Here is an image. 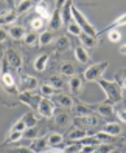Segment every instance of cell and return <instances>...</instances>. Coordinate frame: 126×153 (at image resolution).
Segmentation results:
<instances>
[{
  "label": "cell",
  "mask_w": 126,
  "mask_h": 153,
  "mask_svg": "<svg viewBox=\"0 0 126 153\" xmlns=\"http://www.w3.org/2000/svg\"><path fill=\"white\" fill-rule=\"evenodd\" d=\"M97 84L101 87V90L106 93V99L104 102L106 104H111V105H115L121 102L123 99V88L115 82V80H106V79H98Z\"/></svg>",
  "instance_id": "6da1fadb"
},
{
  "label": "cell",
  "mask_w": 126,
  "mask_h": 153,
  "mask_svg": "<svg viewBox=\"0 0 126 153\" xmlns=\"http://www.w3.org/2000/svg\"><path fill=\"white\" fill-rule=\"evenodd\" d=\"M72 17H73V20L79 25V28L83 30V33H86L89 36H94V37H98V31L95 30V26L86 19V16L81 13L75 5L72 6Z\"/></svg>",
  "instance_id": "7a4b0ae2"
},
{
  "label": "cell",
  "mask_w": 126,
  "mask_h": 153,
  "mask_svg": "<svg viewBox=\"0 0 126 153\" xmlns=\"http://www.w3.org/2000/svg\"><path fill=\"white\" fill-rule=\"evenodd\" d=\"M107 67H109V62L107 60H103V62H98V64H94L91 65L86 71H84V80L86 82H97L98 79H101L103 74H104V71L107 70Z\"/></svg>",
  "instance_id": "3957f363"
},
{
  "label": "cell",
  "mask_w": 126,
  "mask_h": 153,
  "mask_svg": "<svg viewBox=\"0 0 126 153\" xmlns=\"http://www.w3.org/2000/svg\"><path fill=\"white\" fill-rule=\"evenodd\" d=\"M3 59L6 60L8 67H10L11 70H19V68H22V65H23V57H22V54H20L17 50H14V48H8V50L5 51V54H3Z\"/></svg>",
  "instance_id": "277c9868"
},
{
  "label": "cell",
  "mask_w": 126,
  "mask_h": 153,
  "mask_svg": "<svg viewBox=\"0 0 126 153\" xmlns=\"http://www.w3.org/2000/svg\"><path fill=\"white\" fill-rule=\"evenodd\" d=\"M17 99H19L20 104H25V105L31 107L33 110H38L39 102L42 99V94L36 93V91H20L19 96H17Z\"/></svg>",
  "instance_id": "5b68a950"
},
{
  "label": "cell",
  "mask_w": 126,
  "mask_h": 153,
  "mask_svg": "<svg viewBox=\"0 0 126 153\" xmlns=\"http://www.w3.org/2000/svg\"><path fill=\"white\" fill-rule=\"evenodd\" d=\"M55 108H56V104L53 102V99L50 97H42L41 102H39V107H38V111L42 118H53L55 116Z\"/></svg>",
  "instance_id": "8992f818"
},
{
  "label": "cell",
  "mask_w": 126,
  "mask_h": 153,
  "mask_svg": "<svg viewBox=\"0 0 126 153\" xmlns=\"http://www.w3.org/2000/svg\"><path fill=\"white\" fill-rule=\"evenodd\" d=\"M100 122V116L98 114H87V116H75L73 118V124L75 127H81V128H91Z\"/></svg>",
  "instance_id": "52a82bcc"
},
{
  "label": "cell",
  "mask_w": 126,
  "mask_h": 153,
  "mask_svg": "<svg viewBox=\"0 0 126 153\" xmlns=\"http://www.w3.org/2000/svg\"><path fill=\"white\" fill-rule=\"evenodd\" d=\"M39 87V80L31 74L20 76V91H34Z\"/></svg>",
  "instance_id": "ba28073f"
},
{
  "label": "cell",
  "mask_w": 126,
  "mask_h": 153,
  "mask_svg": "<svg viewBox=\"0 0 126 153\" xmlns=\"http://www.w3.org/2000/svg\"><path fill=\"white\" fill-rule=\"evenodd\" d=\"M48 138L47 136H41V138H36L31 141L30 144V149L33 153H45L48 150Z\"/></svg>",
  "instance_id": "9c48e42d"
},
{
  "label": "cell",
  "mask_w": 126,
  "mask_h": 153,
  "mask_svg": "<svg viewBox=\"0 0 126 153\" xmlns=\"http://www.w3.org/2000/svg\"><path fill=\"white\" fill-rule=\"evenodd\" d=\"M17 11H14L13 8H8L5 11H0V26H8L13 25L17 19Z\"/></svg>",
  "instance_id": "30bf717a"
},
{
  "label": "cell",
  "mask_w": 126,
  "mask_h": 153,
  "mask_svg": "<svg viewBox=\"0 0 126 153\" xmlns=\"http://www.w3.org/2000/svg\"><path fill=\"white\" fill-rule=\"evenodd\" d=\"M53 102L56 105L62 107V108H72L75 104H73V97L70 94H66V93H58L53 96Z\"/></svg>",
  "instance_id": "8fae6325"
},
{
  "label": "cell",
  "mask_w": 126,
  "mask_h": 153,
  "mask_svg": "<svg viewBox=\"0 0 126 153\" xmlns=\"http://www.w3.org/2000/svg\"><path fill=\"white\" fill-rule=\"evenodd\" d=\"M6 33H8V36H10L11 39H14V40H23V37H25V34H26V31H25V28L23 26H20V25H8L6 26Z\"/></svg>",
  "instance_id": "7c38bea8"
},
{
  "label": "cell",
  "mask_w": 126,
  "mask_h": 153,
  "mask_svg": "<svg viewBox=\"0 0 126 153\" xmlns=\"http://www.w3.org/2000/svg\"><path fill=\"white\" fill-rule=\"evenodd\" d=\"M64 25V20H62V16H61V10L55 8V11L51 13V17L48 20V26L51 28V31H59Z\"/></svg>",
  "instance_id": "4fadbf2b"
},
{
  "label": "cell",
  "mask_w": 126,
  "mask_h": 153,
  "mask_svg": "<svg viewBox=\"0 0 126 153\" xmlns=\"http://www.w3.org/2000/svg\"><path fill=\"white\" fill-rule=\"evenodd\" d=\"M92 110L97 111L98 116H101V118H111V116H114V105L111 104H98V105H92Z\"/></svg>",
  "instance_id": "5bb4252c"
},
{
  "label": "cell",
  "mask_w": 126,
  "mask_h": 153,
  "mask_svg": "<svg viewBox=\"0 0 126 153\" xmlns=\"http://www.w3.org/2000/svg\"><path fill=\"white\" fill-rule=\"evenodd\" d=\"M36 14L39 17H42V19H45V20H50L51 11H50V8H48L45 0H38V3H36Z\"/></svg>",
  "instance_id": "9a60e30c"
},
{
  "label": "cell",
  "mask_w": 126,
  "mask_h": 153,
  "mask_svg": "<svg viewBox=\"0 0 126 153\" xmlns=\"http://www.w3.org/2000/svg\"><path fill=\"white\" fill-rule=\"evenodd\" d=\"M69 90L72 91V94L75 96H79L81 94V90H83V79L79 76H72L70 80H69Z\"/></svg>",
  "instance_id": "2e32d148"
},
{
  "label": "cell",
  "mask_w": 126,
  "mask_h": 153,
  "mask_svg": "<svg viewBox=\"0 0 126 153\" xmlns=\"http://www.w3.org/2000/svg\"><path fill=\"white\" fill-rule=\"evenodd\" d=\"M73 54H75V59L79 62V64H83V65H86V64L91 62V54H89V51L84 47H75Z\"/></svg>",
  "instance_id": "e0dca14e"
},
{
  "label": "cell",
  "mask_w": 126,
  "mask_h": 153,
  "mask_svg": "<svg viewBox=\"0 0 126 153\" xmlns=\"http://www.w3.org/2000/svg\"><path fill=\"white\" fill-rule=\"evenodd\" d=\"M79 42H81V47H84L86 50H92L98 45V37H94V36L83 33L79 36Z\"/></svg>",
  "instance_id": "ac0fdd59"
},
{
  "label": "cell",
  "mask_w": 126,
  "mask_h": 153,
  "mask_svg": "<svg viewBox=\"0 0 126 153\" xmlns=\"http://www.w3.org/2000/svg\"><path fill=\"white\" fill-rule=\"evenodd\" d=\"M48 60H50V54H48V53H44V54L38 56L36 60H34V64H33L34 70L39 71V73H41V71H45V68L48 65Z\"/></svg>",
  "instance_id": "d6986e66"
},
{
  "label": "cell",
  "mask_w": 126,
  "mask_h": 153,
  "mask_svg": "<svg viewBox=\"0 0 126 153\" xmlns=\"http://www.w3.org/2000/svg\"><path fill=\"white\" fill-rule=\"evenodd\" d=\"M121 26H126V13L124 14H121V16H118L117 19L109 25V26H106L104 30H101L100 33H98V36H100L101 33H107V31H111V30H118V28H121Z\"/></svg>",
  "instance_id": "ffe728a7"
},
{
  "label": "cell",
  "mask_w": 126,
  "mask_h": 153,
  "mask_svg": "<svg viewBox=\"0 0 126 153\" xmlns=\"http://www.w3.org/2000/svg\"><path fill=\"white\" fill-rule=\"evenodd\" d=\"M103 131L112 134V136H120L123 133V127L118 122H106L104 127H103Z\"/></svg>",
  "instance_id": "44dd1931"
},
{
  "label": "cell",
  "mask_w": 126,
  "mask_h": 153,
  "mask_svg": "<svg viewBox=\"0 0 126 153\" xmlns=\"http://www.w3.org/2000/svg\"><path fill=\"white\" fill-rule=\"evenodd\" d=\"M69 48H70L69 37H66V36H59L58 40H56V45H55V53L56 54H61V53H66Z\"/></svg>",
  "instance_id": "7402d4cb"
},
{
  "label": "cell",
  "mask_w": 126,
  "mask_h": 153,
  "mask_svg": "<svg viewBox=\"0 0 126 153\" xmlns=\"http://www.w3.org/2000/svg\"><path fill=\"white\" fill-rule=\"evenodd\" d=\"M87 136V130L86 128H81V127H75L72 128L67 134V139L69 141H81L83 138Z\"/></svg>",
  "instance_id": "603a6c76"
},
{
  "label": "cell",
  "mask_w": 126,
  "mask_h": 153,
  "mask_svg": "<svg viewBox=\"0 0 126 153\" xmlns=\"http://www.w3.org/2000/svg\"><path fill=\"white\" fill-rule=\"evenodd\" d=\"M72 6H73V2H72V0H67V3L61 8V16H62V20H64L66 25H69L72 20H73V17H72Z\"/></svg>",
  "instance_id": "cb8c5ba5"
},
{
  "label": "cell",
  "mask_w": 126,
  "mask_h": 153,
  "mask_svg": "<svg viewBox=\"0 0 126 153\" xmlns=\"http://www.w3.org/2000/svg\"><path fill=\"white\" fill-rule=\"evenodd\" d=\"M73 122V119H72V116L67 114V113H58L55 114V124L58 125V127H69V125Z\"/></svg>",
  "instance_id": "d4e9b609"
},
{
  "label": "cell",
  "mask_w": 126,
  "mask_h": 153,
  "mask_svg": "<svg viewBox=\"0 0 126 153\" xmlns=\"http://www.w3.org/2000/svg\"><path fill=\"white\" fill-rule=\"evenodd\" d=\"M39 93L42 94V97H50V99H51L55 94H58V93H59V90H56V88L53 87L50 82H47V84H42V85H41Z\"/></svg>",
  "instance_id": "484cf974"
},
{
  "label": "cell",
  "mask_w": 126,
  "mask_h": 153,
  "mask_svg": "<svg viewBox=\"0 0 126 153\" xmlns=\"http://www.w3.org/2000/svg\"><path fill=\"white\" fill-rule=\"evenodd\" d=\"M59 73L64 74V76H75L76 74V68L75 65L72 64V62H62V64L59 65Z\"/></svg>",
  "instance_id": "4316f807"
},
{
  "label": "cell",
  "mask_w": 126,
  "mask_h": 153,
  "mask_svg": "<svg viewBox=\"0 0 126 153\" xmlns=\"http://www.w3.org/2000/svg\"><path fill=\"white\" fill-rule=\"evenodd\" d=\"M72 108H73V114H75V116H87V114H94V111H92L91 107H87V105H84V104H76V105L72 107Z\"/></svg>",
  "instance_id": "83f0119b"
},
{
  "label": "cell",
  "mask_w": 126,
  "mask_h": 153,
  "mask_svg": "<svg viewBox=\"0 0 126 153\" xmlns=\"http://www.w3.org/2000/svg\"><path fill=\"white\" fill-rule=\"evenodd\" d=\"M38 3V0H22V2L17 5V14H25L26 11H30L31 8H33V5H36Z\"/></svg>",
  "instance_id": "f1b7e54d"
},
{
  "label": "cell",
  "mask_w": 126,
  "mask_h": 153,
  "mask_svg": "<svg viewBox=\"0 0 126 153\" xmlns=\"http://www.w3.org/2000/svg\"><path fill=\"white\" fill-rule=\"evenodd\" d=\"M30 28H31V31H41V30H44V28H45V19H42V17H39V16L33 17V19L30 20Z\"/></svg>",
  "instance_id": "f546056e"
},
{
  "label": "cell",
  "mask_w": 126,
  "mask_h": 153,
  "mask_svg": "<svg viewBox=\"0 0 126 153\" xmlns=\"http://www.w3.org/2000/svg\"><path fill=\"white\" fill-rule=\"evenodd\" d=\"M47 138H48V146L50 147H58L64 142V136H62L61 133H50Z\"/></svg>",
  "instance_id": "4dcf8cb0"
},
{
  "label": "cell",
  "mask_w": 126,
  "mask_h": 153,
  "mask_svg": "<svg viewBox=\"0 0 126 153\" xmlns=\"http://www.w3.org/2000/svg\"><path fill=\"white\" fill-rule=\"evenodd\" d=\"M23 138V131H17V130H10L6 134V141L5 144H13V142H17V141H20Z\"/></svg>",
  "instance_id": "1f68e13d"
},
{
  "label": "cell",
  "mask_w": 126,
  "mask_h": 153,
  "mask_svg": "<svg viewBox=\"0 0 126 153\" xmlns=\"http://www.w3.org/2000/svg\"><path fill=\"white\" fill-rule=\"evenodd\" d=\"M22 119H23V122H25V125H26V128H30V127H38V118L34 116V113H25L23 116H22Z\"/></svg>",
  "instance_id": "d6a6232c"
},
{
  "label": "cell",
  "mask_w": 126,
  "mask_h": 153,
  "mask_svg": "<svg viewBox=\"0 0 126 153\" xmlns=\"http://www.w3.org/2000/svg\"><path fill=\"white\" fill-rule=\"evenodd\" d=\"M53 40H55V36H53L51 31H44L39 36V45L41 47H47V45H50Z\"/></svg>",
  "instance_id": "836d02e7"
},
{
  "label": "cell",
  "mask_w": 126,
  "mask_h": 153,
  "mask_svg": "<svg viewBox=\"0 0 126 153\" xmlns=\"http://www.w3.org/2000/svg\"><path fill=\"white\" fill-rule=\"evenodd\" d=\"M23 42H25V45H30V47H33V45H36V43L39 42V36L36 34V31H30V33L25 34Z\"/></svg>",
  "instance_id": "e575fe53"
},
{
  "label": "cell",
  "mask_w": 126,
  "mask_h": 153,
  "mask_svg": "<svg viewBox=\"0 0 126 153\" xmlns=\"http://www.w3.org/2000/svg\"><path fill=\"white\" fill-rule=\"evenodd\" d=\"M81 149H83L81 141H70L69 146L64 147V152L66 153H78V152H81Z\"/></svg>",
  "instance_id": "d590c367"
},
{
  "label": "cell",
  "mask_w": 126,
  "mask_h": 153,
  "mask_svg": "<svg viewBox=\"0 0 126 153\" xmlns=\"http://www.w3.org/2000/svg\"><path fill=\"white\" fill-rule=\"evenodd\" d=\"M23 138L25 139H36V138H39V128L38 127H30V128H26L23 131Z\"/></svg>",
  "instance_id": "8d00e7d4"
},
{
  "label": "cell",
  "mask_w": 126,
  "mask_h": 153,
  "mask_svg": "<svg viewBox=\"0 0 126 153\" xmlns=\"http://www.w3.org/2000/svg\"><path fill=\"white\" fill-rule=\"evenodd\" d=\"M95 136L100 139V142L101 144H111L114 139H115V136H112V134H109V133H106V131H98Z\"/></svg>",
  "instance_id": "74e56055"
},
{
  "label": "cell",
  "mask_w": 126,
  "mask_h": 153,
  "mask_svg": "<svg viewBox=\"0 0 126 153\" xmlns=\"http://www.w3.org/2000/svg\"><path fill=\"white\" fill-rule=\"evenodd\" d=\"M67 30H69V33L70 34H73V36H78V37H79V36L81 34H83V30H81L79 28V25L75 22V20H72L69 25H67Z\"/></svg>",
  "instance_id": "f35d334b"
},
{
  "label": "cell",
  "mask_w": 126,
  "mask_h": 153,
  "mask_svg": "<svg viewBox=\"0 0 126 153\" xmlns=\"http://www.w3.org/2000/svg\"><path fill=\"white\" fill-rule=\"evenodd\" d=\"M81 144H83V146H100L101 142H100V139H98L95 134H94V136H89V134H87L86 138L81 139Z\"/></svg>",
  "instance_id": "ab89813d"
},
{
  "label": "cell",
  "mask_w": 126,
  "mask_h": 153,
  "mask_svg": "<svg viewBox=\"0 0 126 153\" xmlns=\"http://www.w3.org/2000/svg\"><path fill=\"white\" fill-rule=\"evenodd\" d=\"M107 39L115 43V42L121 40V33L118 30H111V31H107Z\"/></svg>",
  "instance_id": "60d3db41"
},
{
  "label": "cell",
  "mask_w": 126,
  "mask_h": 153,
  "mask_svg": "<svg viewBox=\"0 0 126 153\" xmlns=\"http://www.w3.org/2000/svg\"><path fill=\"white\" fill-rule=\"evenodd\" d=\"M114 150L112 144H100V146H97V152L100 153H111Z\"/></svg>",
  "instance_id": "b9f144b4"
},
{
  "label": "cell",
  "mask_w": 126,
  "mask_h": 153,
  "mask_svg": "<svg viewBox=\"0 0 126 153\" xmlns=\"http://www.w3.org/2000/svg\"><path fill=\"white\" fill-rule=\"evenodd\" d=\"M13 130H17V131H25L26 130V125H25V122H23V119L20 118L19 121H16L14 124H13V127H11Z\"/></svg>",
  "instance_id": "7bdbcfd3"
},
{
  "label": "cell",
  "mask_w": 126,
  "mask_h": 153,
  "mask_svg": "<svg viewBox=\"0 0 126 153\" xmlns=\"http://www.w3.org/2000/svg\"><path fill=\"white\" fill-rule=\"evenodd\" d=\"M50 84L55 87L56 90H61V88H62V79L58 77V76H53V77L50 79Z\"/></svg>",
  "instance_id": "ee69618b"
},
{
  "label": "cell",
  "mask_w": 126,
  "mask_h": 153,
  "mask_svg": "<svg viewBox=\"0 0 126 153\" xmlns=\"http://www.w3.org/2000/svg\"><path fill=\"white\" fill-rule=\"evenodd\" d=\"M8 153H33L30 147H19V149H11L8 150Z\"/></svg>",
  "instance_id": "f6af8a7d"
},
{
  "label": "cell",
  "mask_w": 126,
  "mask_h": 153,
  "mask_svg": "<svg viewBox=\"0 0 126 153\" xmlns=\"http://www.w3.org/2000/svg\"><path fill=\"white\" fill-rule=\"evenodd\" d=\"M115 114H117V118H118L121 122L126 124V110L124 108H118V110L115 111Z\"/></svg>",
  "instance_id": "bcb514c9"
},
{
  "label": "cell",
  "mask_w": 126,
  "mask_h": 153,
  "mask_svg": "<svg viewBox=\"0 0 126 153\" xmlns=\"http://www.w3.org/2000/svg\"><path fill=\"white\" fill-rule=\"evenodd\" d=\"M8 33H6V30L3 28V26H0V43H3V42H6L8 40Z\"/></svg>",
  "instance_id": "7dc6e473"
},
{
  "label": "cell",
  "mask_w": 126,
  "mask_h": 153,
  "mask_svg": "<svg viewBox=\"0 0 126 153\" xmlns=\"http://www.w3.org/2000/svg\"><path fill=\"white\" fill-rule=\"evenodd\" d=\"M95 150H97V146H83V149H81L83 153H92Z\"/></svg>",
  "instance_id": "c3c4849f"
},
{
  "label": "cell",
  "mask_w": 126,
  "mask_h": 153,
  "mask_svg": "<svg viewBox=\"0 0 126 153\" xmlns=\"http://www.w3.org/2000/svg\"><path fill=\"white\" fill-rule=\"evenodd\" d=\"M67 3V0H56V6L55 8H58V10H61L62 6H64Z\"/></svg>",
  "instance_id": "681fc988"
},
{
  "label": "cell",
  "mask_w": 126,
  "mask_h": 153,
  "mask_svg": "<svg viewBox=\"0 0 126 153\" xmlns=\"http://www.w3.org/2000/svg\"><path fill=\"white\" fill-rule=\"evenodd\" d=\"M45 153H66V152H64V149H61V150H58V149H50V150L45 152Z\"/></svg>",
  "instance_id": "f907efd6"
},
{
  "label": "cell",
  "mask_w": 126,
  "mask_h": 153,
  "mask_svg": "<svg viewBox=\"0 0 126 153\" xmlns=\"http://www.w3.org/2000/svg\"><path fill=\"white\" fill-rule=\"evenodd\" d=\"M5 3L10 6V8H13V6H14V0H5Z\"/></svg>",
  "instance_id": "816d5d0a"
},
{
  "label": "cell",
  "mask_w": 126,
  "mask_h": 153,
  "mask_svg": "<svg viewBox=\"0 0 126 153\" xmlns=\"http://www.w3.org/2000/svg\"><path fill=\"white\" fill-rule=\"evenodd\" d=\"M121 88H123V90H126V73H124V76H123V82H121Z\"/></svg>",
  "instance_id": "f5cc1de1"
},
{
  "label": "cell",
  "mask_w": 126,
  "mask_h": 153,
  "mask_svg": "<svg viewBox=\"0 0 126 153\" xmlns=\"http://www.w3.org/2000/svg\"><path fill=\"white\" fill-rule=\"evenodd\" d=\"M120 53H121V54H126V45H121V47H120V50H118Z\"/></svg>",
  "instance_id": "db71d44e"
},
{
  "label": "cell",
  "mask_w": 126,
  "mask_h": 153,
  "mask_svg": "<svg viewBox=\"0 0 126 153\" xmlns=\"http://www.w3.org/2000/svg\"><path fill=\"white\" fill-rule=\"evenodd\" d=\"M111 153H121V152H120V150H118V149H114V150H112V152H111Z\"/></svg>",
  "instance_id": "11a10c76"
},
{
  "label": "cell",
  "mask_w": 126,
  "mask_h": 153,
  "mask_svg": "<svg viewBox=\"0 0 126 153\" xmlns=\"http://www.w3.org/2000/svg\"><path fill=\"white\" fill-rule=\"evenodd\" d=\"M92 153H100V152H97V150H95V152H92Z\"/></svg>",
  "instance_id": "9f6ffc18"
}]
</instances>
